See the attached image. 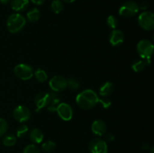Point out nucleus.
Listing matches in <instances>:
<instances>
[{"label":"nucleus","mask_w":154,"mask_h":153,"mask_svg":"<svg viewBox=\"0 0 154 153\" xmlns=\"http://www.w3.org/2000/svg\"><path fill=\"white\" fill-rule=\"evenodd\" d=\"M99 96L93 90L85 89L77 95L75 101L78 106L83 110H90L99 103Z\"/></svg>","instance_id":"obj_1"},{"label":"nucleus","mask_w":154,"mask_h":153,"mask_svg":"<svg viewBox=\"0 0 154 153\" xmlns=\"http://www.w3.org/2000/svg\"><path fill=\"white\" fill-rule=\"evenodd\" d=\"M91 130L95 135L102 136L106 134L107 124L105 121L102 119H96L92 123Z\"/></svg>","instance_id":"obj_12"},{"label":"nucleus","mask_w":154,"mask_h":153,"mask_svg":"<svg viewBox=\"0 0 154 153\" xmlns=\"http://www.w3.org/2000/svg\"><path fill=\"white\" fill-rule=\"evenodd\" d=\"M11 2V0H0V3L3 4H8Z\"/></svg>","instance_id":"obj_33"},{"label":"nucleus","mask_w":154,"mask_h":153,"mask_svg":"<svg viewBox=\"0 0 154 153\" xmlns=\"http://www.w3.org/2000/svg\"><path fill=\"white\" fill-rule=\"evenodd\" d=\"M50 95H51V99H50V103L47 107H48V110L51 112H54L57 110V106L60 104V97L57 92H50Z\"/></svg>","instance_id":"obj_16"},{"label":"nucleus","mask_w":154,"mask_h":153,"mask_svg":"<svg viewBox=\"0 0 154 153\" xmlns=\"http://www.w3.org/2000/svg\"><path fill=\"white\" fill-rule=\"evenodd\" d=\"M141 148H142L143 149H147V148H149V145H148V144H147V143H146V144L144 143L142 146H141Z\"/></svg>","instance_id":"obj_34"},{"label":"nucleus","mask_w":154,"mask_h":153,"mask_svg":"<svg viewBox=\"0 0 154 153\" xmlns=\"http://www.w3.org/2000/svg\"><path fill=\"white\" fill-rule=\"evenodd\" d=\"M8 129V124L7 121L2 118H0V136H3Z\"/></svg>","instance_id":"obj_28"},{"label":"nucleus","mask_w":154,"mask_h":153,"mask_svg":"<svg viewBox=\"0 0 154 153\" xmlns=\"http://www.w3.org/2000/svg\"><path fill=\"white\" fill-rule=\"evenodd\" d=\"M40 16V10L36 8H33L26 13V20L30 22H35L38 20Z\"/></svg>","instance_id":"obj_19"},{"label":"nucleus","mask_w":154,"mask_h":153,"mask_svg":"<svg viewBox=\"0 0 154 153\" xmlns=\"http://www.w3.org/2000/svg\"><path fill=\"white\" fill-rule=\"evenodd\" d=\"M75 1V0H62V2H64L66 3H72Z\"/></svg>","instance_id":"obj_35"},{"label":"nucleus","mask_w":154,"mask_h":153,"mask_svg":"<svg viewBox=\"0 0 154 153\" xmlns=\"http://www.w3.org/2000/svg\"><path fill=\"white\" fill-rule=\"evenodd\" d=\"M26 24V19L19 13H14L11 14L8 17L6 22V26L11 33H18L23 29Z\"/></svg>","instance_id":"obj_2"},{"label":"nucleus","mask_w":154,"mask_h":153,"mask_svg":"<svg viewBox=\"0 0 154 153\" xmlns=\"http://www.w3.org/2000/svg\"><path fill=\"white\" fill-rule=\"evenodd\" d=\"M115 139V136L113 134L111 133H107L105 134V140H104L105 142H112V141L114 140Z\"/></svg>","instance_id":"obj_30"},{"label":"nucleus","mask_w":154,"mask_h":153,"mask_svg":"<svg viewBox=\"0 0 154 153\" xmlns=\"http://www.w3.org/2000/svg\"><path fill=\"white\" fill-rule=\"evenodd\" d=\"M50 99H51V95L49 92H42L38 93L34 99V103L36 106V112H38L48 106L50 103Z\"/></svg>","instance_id":"obj_11"},{"label":"nucleus","mask_w":154,"mask_h":153,"mask_svg":"<svg viewBox=\"0 0 154 153\" xmlns=\"http://www.w3.org/2000/svg\"><path fill=\"white\" fill-rule=\"evenodd\" d=\"M124 34L119 29H113L109 35V42L112 46H118L124 41Z\"/></svg>","instance_id":"obj_13"},{"label":"nucleus","mask_w":154,"mask_h":153,"mask_svg":"<svg viewBox=\"0 0 154 153\" xmlns=\"http://www.w3.org/2000/svg\"><path fill=\"white\" fill-rule=\"evenodd\" d=\"M67 87H69L72 91H76L80 88V82L76 78H69L67 79Z\"/></svg>","instance_id":"obj_24"},{"label":"nucleus","mask_w":154,"mask_h":153,"mask_svg":"<svg viewBox=\"0 0 154 153\" xmlns=\"http://www.w3.org/2000/svg\"><path fill=\"white\" fill-rule=\"evenodd\" d=\"M150 64V59L138 58L135 59L132 64V68L135 72H141L145 69L147 66Z\"/></svg>","instance_id":"obj_14"},{"label":"nucleus","mask_w":154,"mask_h":153,"mask_svg":"<svg viewBox=\"0 0 154 153\" xmlns=\"http://www.w3.org/2000/svg\"><path fill=\"white\" fill-rule=\"evenodd\" d=\"M114 89V84L112 82L107 81L102 83L99 87V93L101 97H108L113 93Z\"/></svg>","instance_id":"obj_15"},{"label":"nucleus","mask_w":154,"mask_h":153,"mask_svg":"<svg viewBox=\"0 0 154 153\" xmlns=\"http://www.w3.org/2000/svg\"><path fill=\"white\" fill-rule=\"evenodd\" d=\"M34 76L39 82H44L48 80V74L45 70L42 68H37L34 71Z\"/></svg>","instance_id":"obj_21"},{"label":"nucleus","mask_w":154,"mask_h":153,"mask_svg":"<svg viewBox=\"0 0 154 153\" xmlns=\"http://www.w3.org/2000/svg\"><path fill=\"white\" fill-rule=\"evenodd\" d=\"M139 6V9H142V10H147L149 7V3L147 2H142Z\"/></svg>","instance_id":"obj_31"},{"label":"nucleus","mask_w":154,"mask_h":153,"mask_svg":"<svg viewBox=\"0 0 154 153\" xmlns=\"http://www.w3.org/2000/svg\"><path fill=\"white\" fill-rule=\"evenodd\" d=\"M13 116L18 122H26L31 117V111L27 106L24 105H19L14 109Z\"/></svg>","instance_id":"obj_7"},{"label":"nucleus","mask_w":154,"mask_h":153,"mask_svg":"<svg viewBox=\"0 0 154 153\" xmlns=\"http://www.w3.org/2000/svg\"><path fill=\"white\" fill-rule=\"evenodd\" d=\"M49 86L54 92H60L67 88V79L60 75H55L49 81Z\"/></svg>","instance_id":"obj_8"},{"label":"nucleus","mask_w":154,"mask_h":153,"mask_svg":"<svg viewBox=\"0 0 154 153\" xmlns=\"http://www.w3.org/2000/svg\"><path fill=\"white\" fill-rule=\"evenodd\" d=\"M51 7L53 12H54L55 14H60V12L63 11V8H64V5L61 0H54L51 3Z\"/></svg>","instance_id":"obj_22"},{"label":"nucleus","mask_w":154,"mask_h":153,"mask_svg":"<svg viewBox=\"0 0 154 153\" xmlns=\"http://www.w3.org/2000/svg\"><path fill=\"white\" fill-rule=\"evenodd\" d=\"M56 146H57V145H56L55 142L52 140H47L46 142L42 144V148L45 152L50 153L55 150Z\"/></svg>","instance_id":"obj_23"},{"label":"nucleus","mask_w":154,"mask_h":153,"mask_svg":"<svg viewBox=\"0 0 154 153\" xmlns=\"http://www.w3.org/2000/svg\"><path fill=\"white\" fill-rule=\"evenodd\" d=\"M14 73L19 79L22 80H28L33 76L34 70L29 64L21 63L15 66L14 68Z\"/></svg>","instance_id":"obj_4"},{"label":"nucleus","mask_w":154,"mask_h":153,"mask_svg":"<svg viewBox=\"0 0 154 153\" xmlns=\"http://www.w3.org/2000/svg\"><path fill=\"white\" fill-rule=\"evenodd\" d=\"M137 52L140 58L144 59H150L153 52V44L150 40H141L137 44Z\"/></svg>","instance_id":"obj_3"},{"label":"nucleus","mask_w":154,"mask_h":153,"mask_svg":"<svg viewBox=\"0 0 154 153\" xmlns=\"http://www.w3.org/2000/svg\"><path fill=\"white\" fill-rule=\"evenodd\" d=\"M29 139L33 144H38L44 140V134L39 128H33L29 133Z\"/></svg>","instance_id":"obj_18"},{"label":"nucleus","mask_w":154,"mask_h":153,"mask_svg":"<svg viewBox=\"0 0 154 153\" xmlns=\"http://www.w3.org/2000/svg\"><path fill=\"white\" fill-rule=\"evenodd\" d=\"M2 144L5 146H7V147L14 146L17 142V137L15 135L12 134L5 135V136L3 137L2 141Z\"/></svg>","instance_id":"obj_20"},{"label":"nucleus","mask_w":154,"mask_h":153,"mask_svg":"<svg viewBox=\"0 0 154 153\" xmlns=\"http://www.w3.org/2000/svg\"><path fill=\"white\" fill-rule=\"evenodd\" d=\"M0 144H1V140H0Z\"/></svg>","instance_id":"obj_36"},{"label":"nucleus","mask_w":154,"mask_h":153,"mask_svg":"<svg viewBox=\"0 0 154 153\" xmlns=\"http://www.w3.org/2000/svg\"><path fill=\"white\" fill-rule=\"evenodd\" d=\"M90 153H108V148L107 142L101 138H94L88 146Z\"/></svg>","instance_id":"obj_9"},{"label":"nucleus","mask_w":154,"mask_h":153,"mask_svg":"<svg viewBox=\"0 0 154 153\" xmlns=\"http://www.w3.org/2000/svg\"><path fill=\"white\" fill-rule=\"evenodd\" d=\"M45 0H31L33 4H36V5H42L44 2H45Z\"/></svg>","instance_id":"obj_32"},{"label":"nucleus","mask_w":154,"mask_h":153,"mask_svg":"<svg viewBox=\"0 0 154 153\" xmlns=\"http://www.w3.org/2000/svg\"><path fill=\"white\" fill-rule=\"evenodd\" d=\"M99 103L102 105L104 109H108L111 106V101L108 97H101L99 98Z\"/></svg>","instance_id":"obj_29"},{"label":"nucleus","mask_w":154,"mask_h":153,"mask_svg":"<svg viewBox=\"0 0 154 153\" xmlns=\"http://www.w3.org/2000/svg\"><path fill=\"white\" fill-rule=\"evenodd\" d=\"M57 115L63 121H70L73 117V110L71 105L67 103H60L57 106Z\"/></svg>","instance_id":"obj_10"},{"label":"nucleus","mask_w":154,"mask_h":153,"mask_svg":"<svg viewBox=\"0 0 154 153\" xmlns=\"http://www.w3.org/2000/svg\"><path fill=\"white\" fill-rule=\"evenodd\" d=\"M11 7L16 12L25 10L29 6V0H11Z\"/></svg>","instance_id":"obj_17"},{"label":"nucleus","mask_w":154,"mask_h":153,"mask_svg":"<svg viewBox=\"0 0 154 153\" xmlns=\"http://www.w3.org/2000/svg\"><path fill=\"white\" fill-rule=\"evenodd\" d=\"M29 131V127L26 124H20L17 129V136L19 138L24 137L26 136Z\"/></svg>","instance_id":"obj_25"},{"label":"nucleus","mask_w":154,"mask_h":153,"mask_svg":"<svg viewBox=\"0 0 154 153\" xmlns=\"http://www.w3.org/2000/svg\"><path fill=\"white\" fill-rule=\"evenodd\" d=\"M23 153H41L40 149L35 144H29L24 148Z\"/></svg>","instance_id":"obj_27"},{"label":"nucleus","mask_w":154,"mask_h":153,"mask_svg":"<svg viewBox=\"0 0 154 153\" xmlns=\"http://www.w3.org/2000/svg\"><path fill=\"white\" fill-rule=\"evenodd\" d=\"M107 25L112 29H116L118 26V20L114 15H110L107 18Z\"/></svg>","instance_id":"obj_26"},{"label":"nucleus","mask_w":154,"mask_h":153,"mask_svg":"<svg viewBox=\"0 0 154 153\" xmlns=\"http://www.w3.org/2000/svg\"><path fill=\"white\" fill-rule=\"evenodd\" d=\"M138 25L146 31H152L154 28V14L153 12L146 11L140 14L138 18Z\"/></svg>","instance_id":"obj_5"},{"label":"nucleus","mask_w":154,"mask_h":153,"mask_svg":"<svg viewBox=\"0 0 154 153\" xmlns=\"http://www.w3.org/2000/svg\"><path fill=\"white\" fill-rule=\"evenodd\" d=\"M139 6L135 2L128 1L119 8V14L123 17H132L139 11Z\"/></svg>","instance_id":"obj_6"}]
</instances>
